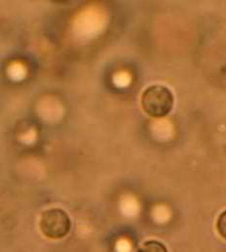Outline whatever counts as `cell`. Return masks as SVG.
<instances>
[{"label": "cell", "mask_w": 226, "mask_h": 252, "mask_svg": "<svg viewBox=\"0 0 226 252\" xmlns=\"http://www.w3.org/2000/svg\"><path fill=\"white\" fill-rule=\"evenodd\" d=\"M141 104L143 110L152 118L161 119L173 109L174 96L171 91L161 85L148 88L142 95Z\"/></svg>", "instance_id": "1"}, {"label": "cell", "mask_w": 226, "mask_h": 252, "mask_svg": "<svg viewBox=\"0 0 226 252\" xmlns=\"http://www.w3.org/2000/svg\"><path fill=\"white\" fill-rule=\"evenodd\" d=\"M139 252H166L167 250L164 247V245L161 242L157 241H150L146 242L139 250Z\"/></svg>", "instance_id": "3"}, {"label": "cell", "mask_w": 226, "mask_h": 252, "mask_svg": "<svg viewBox=\"0 0 226 252\" xmlns=\"http://www.w3.org/2000/svg\"><path fill=\"white\" fill-rule=\"evenodd\" d=\"M71 220L64 210L55 208L43 213L40 220V229L49 239L59 240L68 235L71 229Z\"/></svg>", "instance_id": "2"}, {"label": "cell", "mask_w": 226, "mask_h": 252, "mask_svg": "<svg viewBox=\"0 0 226 252\" xmlns=\"http://www.w3.org/2000/svg\"><path fill=\"white\" fill-rule=\"evenodd\" d=\"M217 229L220 235L226 240V211L219 217V220L217 222Z\"/></svg>", "instance_id": "4"}]
</instances>
